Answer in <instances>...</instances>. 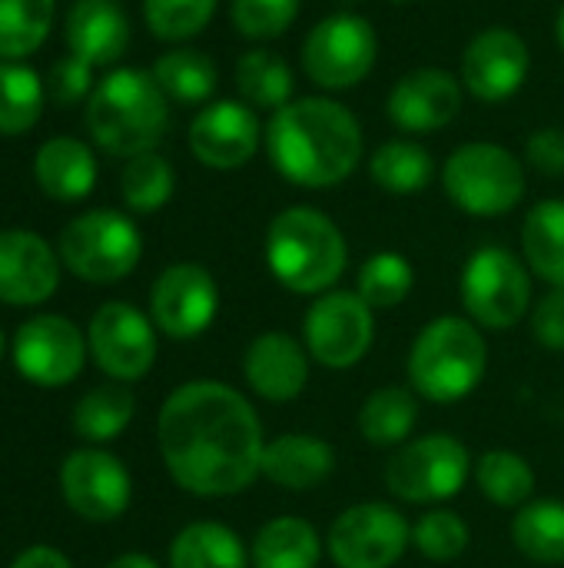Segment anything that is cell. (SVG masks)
I'll return each instance as SVG.
<instances>
[{
    "instance_id": "22",
    "label": "cell",
    "mask_w": 564,
    "mask_h": 568,
    "mask_svg": "<svg viewBox=\"0 0 564 568\" xmlns=\"http://www.w3.org/2000/svg\"><path fill=\"white\" fill-rule=\"evenodd\" d=\"M130 43V20L116 0H76L66 13L70 57L86 67H110Z\"/></svg>"
},
{
    "instance_id": "35",
    "label": "cell",
    "mask_w": 564,
    "mask_h": 568,
    "mask_svg": "<svg viewBox=\"0 0 564 568\" xmlns=\"http://www.w3.org/2000/svg\"><path fill=\"white\" fill-rule=\"evenodd\" d=\"M43 113V83L40 77L17 63L3 60L0 63V133L17 136L27 133Z\"/></svg>"
},
{
    "instance_id": "48",
    "label": "cell",
    "mask_w": 564,
    "mask_h": 568,
    "mask_svg": "<svg viewBox=\"0 0 564 568\" xmlns=\"http://www.w3.org/2000/svg\"><path fill=\"white\" fill-rule=\"evenodd\" d=\"M3 353H7V339H3V329H0V359H3Z\"/></svg>"
},
{
    "instance_id": "10",
    "label": "cell",
    "mask_w": 564,
    "mask_h": 568,
    "mask_svg": "<svg viewBox=\"0 0 564 568\" xmlns=\"http://www.w3.org/2000/svg\"><path fill=\"white\" fill-rule=\"evenodd\" d=\"M379 57V33L359 13H332L302 40V70L322 90L359 87Z\"/></svg>"
},
{
    "instance_id": "44",
    "label": "cell",
    "mask_w": 564,
    "mask_h": 568,
    "mask_svg": "<svg viewBox=\"0 0 564 568\" xmlns=\"http://www.w3.org/2000/svg\"><path fill=\"white\" fill-rule=\"evenodd\" d=\"M525 156L535 170H542L545 176H562L564 173V130L558 126H545L539 133L529 136L525 143Z\"/></svg>"
},
{
    "instance_id": "13",
    "label": "cell",
    "mask_w": 564,
    "mask_h": 568,
    "mask_svg": "<svg viewBox=\"0 0 564 568\" xmlns=\"http://www.w3.org/2000/svg\"><path fill=\"white\" fill-rule=\"evenodd\" d=\"M86 346L106 379L136 383L156 363V326L136 306L110 300L90 316Z\"/></svg>"
},
{
    "instance_id": "37",
    "label": "cell",
    "mask_w": 564,
    "mask_h": 568,
    "mask_svg": "<svg viewBox=\"0 0 564 568\" xmlns=\"http://www.w3.org/2000/svg\"><path fill=\"white\" fill-rule=\"evenodd\" d=\"M57 0H0V60L30 57L50 33Z\"/></svg>"
},
{
    "instance_id": "26",
    "label": "cell",
    "mask_w": 564,
    "mask_h": 568,
    "mask_svg": "<svg viewBox=\"0 0 564 568\" xmlns=\"http://www.w3.org/2000/svg\"><path fill=\"white\" fill-rule=\"evenodd\" d=\"M359 436L376 449H396L409 443L419 423V399L416 389L406 386H382L366 396L359 409Z\"/></svg>"
},
{
    "instance_id": "20",
    "label": "cell",
    "mask_w": 564,
    "mask_h": 568,
    "mask_svg": "<svg viewBox=\"0 0 564 568\" xmlns=\"http://www.w3.org/2000/svg\"><path fill=\"white\" fill-rule=\"evenodd\" d=\"M60 286V253L30 230L0 233V303L40 306Z\"/></svg>"
},
{
    "instance_id": "43",
    "label": "cell",
    "mask_w": 564,
    "mask_h": 568,
    "mask_svg": "<svg viewBox=\"0 0 564 568\" xmlns=\"http://www.w3.org/2000/svg\"><path fill=\"white\" fill-rule=\"evenodd\" d=\"M90 70H93V67H86V63L76 60V57L60 60V63L53 67V73H50V93H53V100L66 106V103H76V100L90 97V93H93Z\"/></svg>"
},
{
    "instance_id": "31",
    "label": "cell",
    "mask_w": 564,
    "mask_h": 568,
    "mask_svg": "<svg viewBox=\"0 0 564 568\" xmlns=\"http://www.w3.org/2000/svg\"><path fill=\"white\" fill-rule=\"evenodd\" d=\"M515 549L539 566H564V503L535 499L512 519Z\"/></svg>"
},
{
    "instance_id": "40",
    "label": "cell",
    "mask_w": 564,
    "mask_h": 568,
    "mask_svg": "<svg viewBox=\"0 0 564 568\" xmlns=\"http://www.w3.org/2000/svg\"><path fill=\"white\" fill-rule=\"evenodd\" d=\"M216 13V0H143V20L153 37L180 43L206 30Z\"/></svg>"
},
{
    "instance_id": "11",
    "label": "cell",
    "mask_w": 564,
    "mask_h": 568,
    "mask_svg": "<svg viewBox=\"0 0 564 568\" xmlns=\"http://www.w3.org/2000/svg\"><path fill=\"white\" fill-rule=\"evenodd\" d=\"M376 339V310L356 290H329L316 296L302 320V346L326 369L359 366Z\"/></svg>"
},
{
    "instance_id": "14",
    "label": "cell",
    "mask_w": 564,
    "mask_h": 568,
    "mask_svg": "<svg viewBox=\"0 0 564 568\" xmlns=\"http://www.w3.org/2000/svg\"><path fill=\"white\" fill-rule=\"evenodd\" d=\"M86 356H90V346L80 326L57 313L27 320L17 329L13 346H10V359L17 373L40 389H60L73 383L83 373Z\"/></svg>"
},
{
    "instance_id": "15",
    "label": "cell",
    "mask_w": 564,
    "mask_h": 568,
    "mask_svg": "<svg viewBox=\"0 0 564 568\" xmlns=\"http://www.w3.org/2000/svg\"><path fill=\"white\" fill-rule=\"evenodd\" d=\"M60 496L86 523H116L133 499L130 469L106 449H73L60 466Z\"/></svg>"
},
{
    "instance_id": "9",
    "label": "cell",
    "mask_w": 564,
    "mask_h": 568,
    "mask_svg": "<svg viewBox=\"0 0 564 568\" xmlns=\"http://www.w3.org/2000/svg\"><path fill=\"white\" fill-rule=\"evenodd\" d=\"M472 469L475 463L462 439L449 433H429L396 449V456L386 463V489L402 503L432 506L455 499Z\"/></svg>"
},
{
    "instance_id": "17",
    "label": "cell",
    "mask_w": 564,
    "mask_h": 568,
    "mask_svg": "<svg viewBox=\"0 0 564 568\" xmlns=\"http://www.w3.org/2000/svg\"><path fill=\"white\" fill-rule=\"evenodd\" d=\"M532 70L529 43L509 27H489L462 53V87L482 103L512 100Z\"/></svg>"
},
{
    "instance_id": "42",
    "label": "cell",
    "mask_w": 564,
    "mask_h": 568,
    "mask_svg": "<svg viewBox=\"0 0 564 568\" xmlns=\"http://www.w3.org/2000/svg\"><path fill=\"white\" fill-rule=\"evenodd\" d=\"M529 323H532V336L539 346H545L552 353H564V290L545 293L535 303Z\"/></svg>"
},
{
    "instance_id": "4",
    "label": "cell",
    "mask_w": 564,
    "mask_h": 568,
    "mask_svg": "<svg viewBox=\"0 0 564 568\" xmlns=\"http://www.w3.org/2000/svg\"><path fill=\"white\" fill-rule=\"evenodd\" d=\"M166 123L170 100L146 70H110L86 97V130L113 156L150 153L163 140Z\"/></svg>"
},
{
    "instance_id": "5",
    "label": "cell",
    "mask_w": 564,
    "mask_h": 568,
    "mask_svg": "<svg viewBox=\"0 0 564 568\" xmlns=\"http://www.w3.org/2000/svg\"><path fill=\"white\" fill-rule=\"evenodd\" d=\"M489 369V343L465 316L425 323L409 349V386L416 396L449 406L479 389Z\"/></svg>"
},
{
    "instance_id": "27",
    "label": "cell",
    "mask_w": 564,
    "mask_h": 568,
    "mask_svg": "<svg viewBox=\"0 0 564 568\" xmlns=\"http://www.w3.org/2000/svg\"><path fill=\"white\" fill-rule=\"evenodd\" d=\"M522 253L529 270L564 290V200H542L522 223Z\"/></svg>"
},
{
    "instance_id": "30",
    "label": "cell",
    "mask_w": 564,
    "mask_h": 568,
    "mask_svg": "<svg viewBox=\"0 0 564 568\" xmlns=\"http://www.w3.org/2000/svg\"><path fill=\"white\" fill-rule=\"evenodd\" d=\"M432 153L416 140H389L369 156V176L379 190L392 196L422 193L432 183Z\"/></svg>"
},
{
    "instance_id": "39",
    "label": "cell",
    "mask_w": 564,
    "mask_h": 568,
    "mask_svg": "<svg viewBox=\"0 0 564 568\" xmlns=\"http://www.w3.org/2000/svg\"><path fill=\"white\" fill-rule=\"evenodd\" d=\"M472 542L469 523L452 509H432L412 526V546L429 562H455Z\"/></svg>"
},
{
    "instance_id": "41",
    "label": "cell",
    "mask_w": 564,
    "mask_h": 568,
    "mask_svg": "<svg viewBox=\"0 0 564 568\" xmlns=\"http://www.w3.org/2000/svg\"><path fill=\"white\" fill-rule=\"evenodd\" d=\"M299 7L302 0H233L229 17L236 33L249 40H276L296 23Z\"/></svg>"
},
{
    "instance_id": "19",
    "label": "cell",
    "mask_w": 564,
    "mask_h": 568,
    "mask_svg": "<svg viewBox=\"0 0 564 568\" xmlns=\"http://www.w3.org/2000/svg\"><path fill=\"white\" fill-rule=\"evenodd\" d=\"M389 120L416 136L445 130L462 113V80L442 67L409 70L386 100Z\"/></svg>"
},
{
    "instance_id": "7",
    "label": "cell",
    "mask_w": 564,
    "mask_h": 568,
    "mask_svg": "<svg viewBox=\"0 0 564 568\" xmlns=\"http://www.w3.org/2000/svg\"><path fill=\"white\" fill-rule=\"evenodd\" d=\"M57 253L60 263L83 283L110 286L140 266L143 236L130 216L116 210H90L63 226Z\"/></svg>"
},
{
    "instance_id": "32",
    "label": "cell",
    "mask_w": 564,
    "mask_h": 568,
    "mask_svg": "<svg viewBox=\"0 0 564 568\" xmlns=\"http://www.w3.org/2000/svg\"><path fill=\"white\" fill-rule=\"evenodd\" d=\"M153 80L160 83L166 100L183 103V106H196L216 93L219 70L206 53L189 50V47H176V50H166L153 63Z\"/></svg>"
},
{
    "instance_id": "38",
    "label": "cell",
    "mask_w": 564,
    "mask_h": 568,
    "mask_svg": "<svg viewBox=\"0 0 564 568\" xmlns=\"http://www.w3.org/2000/svg\"><path fill=\"white\" fill-rule=\"evenodd\" d=\"M176 190V173L170 166V160H163L156 150L130 156V163L123 166L120 176V193L123 203L133 213H156L173 200Z\"/></svg>"
},
{
    "instance_id": "24",
    "label": "cell",
    "mask_w": 564,
    "mask_h": 568,
    "mask_svg": "<svg viewBox=\"0 0 564 568\" xmlns=\"http://www.w3.org/2000/svg\"><path fill=\"white\" fill-rule=\"evenodd\" d=\"M33 176L50 200L76 203V200L90 196V190L96 183V156L86 143H80L73 136H53L37 150Z\"/></svg>"
},
{
    "instance_id": "18",
    "label": "cell",
    "mask_w": 564,
    "mask_h": 568,
    "mask_svg": "<svg viewBox=\"0 0 564 568\" xmlns=\"http://www.w3.org/2000/svg\"><path fill=\"white\" fill-rule=\"evenodd\" d=\"M263 140H266V130L256 110L239 100L206 103L189 123V150L209 170L246 166L256 156Z\"/></svg>"
},
{
    "instance_id": "2",
    "label": "cell",
    "mask_w": 564,
    "mask_h": 568,
    "mask_svg": "<svg viewBox=\"0 0 564 568\" xmlns=\"http://www.w3.org/2000/svg\"><path fill=\"white\" fill-rule=\"evenodd\" d=\"M366 136L349 106L329 97H302L273 113L266 153L283 180L302 190H329L349 180L362 160Z\"/></svg>"
},
{
    "instance_id": "46",
    "label": "cell",
    "mask_w": 564,
    "mask_h": 568,
    "mask_svg": "<svg viewBox=\"0 0 564 568\" xmlns=\"http://www.w3.org/2000/svg\"><path fill=\"white\" fill-rule=\"evenodd\" d=\"M106 568H160V562L150 559V556H143V552H123V556H116Z\"/></svg>"
},
{
    "instance_id": "29",
    "label": "cell",
    "mask_w": 564,
    "mask_h": 568,
    "mask_svg": "<svg viewBox=\"0 0 564 568\" xmlns=\"http://www.w3.org/2000/svg\"><path fill=\"white\" fill-rule=\"evenodd\" d=\"M136 416V396L130 393L126 383H100L93 389H86L76 406H73V429L80 439L100 446V443H113Z\"/></svg>"
},
{
    "instance_id": "28",
    "label": "cell",
    "mask_w": 564,
    "mask_h": 568,
    "mask_svg": "<svg viewBox=\"0 0 564 568\" xmlns=\"http://www.w3.org/2000/svg\"><path fill=\"white\" fill-rule=\"evenodd\" d=\"M170 568H249V552L229 526L189 523L170 542Z\"/></svg>"
},
{
    "instance_id": "23",
    "label": "cell",
    "mask_w": 564,
    "mask_h": 568,
    "mask_svg": "<svg viewBox=\"0 0 564 568\" xmlns=\"http://www.w3.org/2000/svg\"><path fill=\"white\" fill-rule=\"evenodd\" d=\"M336 473V449L312 433H283L266 443L263 479L286 493H312Z\"/></svg>"
},
{
    "instance_id": "8",
    "label": "cell",
    "mask_w": 564,
    "mask_h": 568,
    "mask_svg": "<svg viewBox=\"0 0 564 568\" xmlns=\"http://www.w3.org/2000/svg\"><path fill=\"white\" fill-rule=\"evenodd\" d=\"M459 296L479 329H512L532 310V270L505 246H479L462 266Z\"/></svg>"
},
{
    "instance_id": "49",
    "label": "cell",
    "mask_w": 564,
    "mask_h": 568,
    "mask_svg": "<svg viewBox=\"0 0 564 568\" xmlns=\"http://www.w3.org/2000/svg\"><path fill=\"white\" fill-rule=\"evenodd\" d=\"M389 3H412V0H389Z\"/></svg>"
},
{
    "instance_id": "6",
    "label": "cell",
    "mask_w": 564,
    "mask_h": 568,
    "mask_svg": "<svg viewBox=\"0 0 564 568\" xmlns=\"http://www.w3.org/2000/svg\"><path fill=\"white\" fill-rule=\"evenodd\" d=\"M445 196L469 216H505L529 190L522 160L499 143H462L442 166Z\"/></svg>"
},
{
    "instance_id": "16",
    "label": "cell",
    "mask_w": 564,
    "mask_h": 568,
    "mask_svg": "<svg viewBox=\"0 0 564 568\" xmlns=\"http://www.w3.org/2000/svg\"><path fill=\"white\" fill-rule=\"evenodd\" d=\"M219 313L216 276L199 263L166 266L150 290V320L170 339L203 336Z\"/></svg>"
},
{
    "instance_id": "21",
    "label": "cell",
    "mask_w": 564,
    "mask_h": 568,
    "mask_svg": "<svg viewBox=\"0 0 564 568\" xmlns=\"http://www.w3.org/2000/svg\"><path fill=\"white\" fill-rule=\"evenodd\" d=\"M243 379L266 403H293L309 386V353L296 336L266 329L243 353Z\"/></svg>"
},
{
    "instance_id": "34",
    "label": "cell",
    "mask_w": 564,
    "mask_h": 568,
    "mask_svg": "<svg viewBox=\"0 0 564 568\" xmlns=\"http://www.w3.org/2000/svg\"><path fill=\"white\" fill-rule=\"evenodd\" d=\"M479 493L499 509H522L535 496V473L525 456L512 449H489L475 463Z\"/></svg>"
},
{
    "instance_id": "25",
    "label": "cell",
    "mask_w": 564,
    "mask_h": 568,
    "mask_svg": "<svg viewBox=\"0 0 564 568\" xmlns=\"http://www.w3.org/2000/svg\"><path fill=\"white\" fill-rule=\"evenodd\" d=\"M319 559L322 539L316 526L299 516L269 519L249 546L253 568H316Z\"/></svg>"
},
{
    "instance_id": "1",
    "label": "cell",
    "mask_w": 564,
    "mask_h": 568,
    "mask_svg": "<svg viewBox=\"0 0 564 568\" xmlns=\"http://www.w3.org/2000/svg\"><path fill=\"white\" fill-rule=\"evenodd\" d=\"M170 479L199 499H229L263 476L266 436L253 403L216 379L183 383L156 416Z\"/></svg>"
},
{
    "instance_id": "47",
    "label": "cell",
    "mask_w": 564,
    "mask_h": 568,
    "mask_svg": "<svg viewBox=\"0 0 564 568\" xmlns=\"http://www.w3.org/2000/svg\"><path fill=\"white\" fill-rule=\"evenodd\" d=\"M555 40H558V47H562L564 53V7L558 10V20H555Z\"/></svg>"
},
{
    "instance_id": "36",
    "label": "cell",
    "mask_w": 564,
    "mask_h": 568,
    "mask_svg": "<svg viewBox=\"0 0 564 568\" xmlns=\"http://www.w3.org/2000/svg\"><path fill=\"white\" fill-rule=\"evenodd\" d=\"M416 286V270L412 263L396 253V250H382V253H372L359 276H356V293L372 306V310H396L409 300Z\"/></svg>"
},
{
    "instance_id": "33",
    "label": "cell",
    "mask_w": 564,
    "mask_h": 568,
    "mask_svg": "<svg viewBox=\"0 0 564 568\" xmlns=\"http://www.w3.org/2000/svg\"><path fill=\"white\" fill-rule=\"evenodd\" d=\"M236 90L253 110H283L293 103V70L273 50H246L236 60Z\"/></svg>"
},
{
    "instance_id": "12",
    "label": "cell",
    "mask_w": 564,
    "mask_h": 568,
    "mask_svg": "<svg viewBox=\"0 0 564 568\" xmlns=\"http://www.w3.org/2000/svg\"><path fill=\"white\" fill-rule=\"evenodd\" d=\"M409 546L412 526L389 503L349 506L326 532V552L336 568H392Z\"/></svg>"
},
{
    "instance_id": "45",
    "label": "cell",
    "mask_w": 564,
    "mask_h": 568,
    "mask_svg": "<svg viewBox=\"0 0 564 568\" xmlns=\"http://www.w3.org/2000/svg\"><path fill=\"white\" fill-rule=\"evenodd\" d=\"M10 568H73V562L53 546H30L10 562Z\"/></svg>"
},
{
    "instance_id": "3",
    "label": "cell",
    "mask_w": 564,
    "mask_h": 568,
    "mask_svg": "<svg viewBox=\"0 0 564 568\" xmlns=\"http://www.w3.org/2000/svg\"><path fill=\"white\" fill-rule=\"evenodd\" d=\"M349 263L342 230L316 206H286L266 230V266L279 286L299 296L329 293Z\"/></svg>"
}]
</instances>
